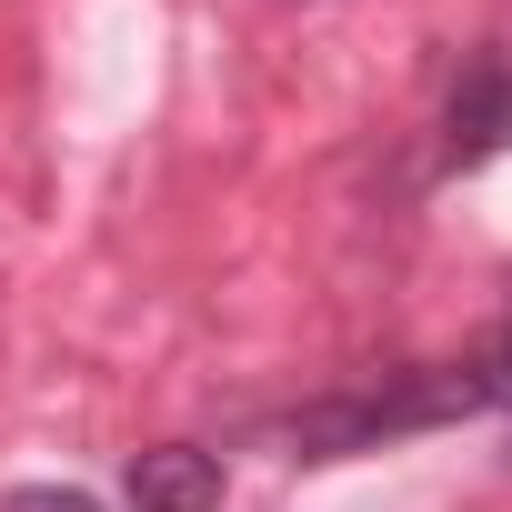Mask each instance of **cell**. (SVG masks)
I'll return each instance as SVG.
<instances>
[{
  "label": "cell",
  "instance_id": "obj_1",
  "mask_svg": "<svg viewBox=\"0 0 512 512\" xmlns=\"http://www.w3.org/2000/svg\"><path fill=\"white\" fill-rule=\"evenodd\" d=\"M131 512H221V452H201V442L131 452Z\"/></svg>",
  "mask_w": 512,
  "mask_h": 512
},
{
  "label": "cell",
  "instance_id": "obj_2",
  "mask_svg": "<svg viewBox=\"0 0 512 512\" xmlns=\"http://www.w3.org/2000/svg\"><path fill=\"white\" fill-rule=\"evenodd\" d=\"M512 151V61H472L452 91V161H492Z\"/></svg>",
  "mask_w": 512,
  "mask_h": 512
},
{
  "label": "cell",
  "instance_id": "obj_4",
  "mask_svg": "<svg viewBox=\"0 0 512 512\" xmlns=\"http://www.w3.org/2000/svg\"><path fill=\"white\" fill-rule=\"evenodd\" d=\"M472 382H482V402H512V332H502V342L472 362Z\"/></svg>",
  "mask_w": 512,
  "mask_h": 512
},
{
  "label": "cell",
  "instance_id": "obj_3",
  "mask_svg": "<svg viewBox=\"0 0 512 512\" xmlns=\"http://www.w3.org/2000/svg\"><path fill=\"white\" fill-rule=\"evenodd\" d=\"M0 512H101L91 492H71V482H31V492H11Z\"/></svg>",
  "mask_w": 512,
  "mask_h": 512
}]
</instances>
